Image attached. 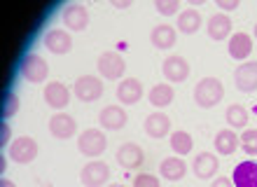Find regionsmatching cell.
<instances>
[{"label": "cell", "instance_id": "5", "mask_svg": "<svg viewBox=\"0 0 257 187\" xmlns=\"http://www.w3.org/2000/svg\"><path fill=\"white\" fill-rule=\"evenodd\" d=\"M10 157L17 164H31L38 157V143L31 136H19L10 143Z\"/></svg>", "mask_w": 257, "mask_h": 187}, {"label": "cell", "instance_id": "26", "mask_svg": "<svg viewBox=\"0 0 257 187\" xmlns=\"http://www.w3.org/2000/svg\"><path fill=\"white\" fill-rule=\"evenodd\" d=\"M173 87H169V84H155V87L150 89V94H148V99H150V103L155 108H166L173 101Z\"/></svg>", "mask_w": 257, "mask_h": 187}, {"label": "cell", "instance_id": "9", "mask_svg": "<svg viewBox=\"0 0 257 187\" xmlns=\"http://www.w3.org/2000/svg\"><path fill=\"white\" fill-rule=\"evenodd\" d=\"M49 131H52V136L54 138H70V136H75V131H77V122H75L73 115L68 113H56L52 115V120H49Z\"/></svg>", "mask_w": 257, "mask_h": 187}, {"label": "cell", "instance_id": "24", "mask_svg": "<svg viewBox=\"0 0 257 187\" xmlns=\"http://www.w3.org/2000/svg\"><path fill=\"white\" fill-rule=\"evenodd\" d=\"M215 150L222 157H229V154H234L236 152V147H238V136L231 131V129H220L215 134Z\"/></svg>", "mask_w": 257, "mask_h": 187}, {"label": "cell", "instance_id": "32", "mask_svg": "<svg viewBox=\"0 0 257 187\" xmlns=\"http://www.w3.org/2000/svg\"><path fill=\"white\" fill-rule=\"evenodd\" d=\"M134 187H159V178L152 173H138L134 178Z\"/></svg>", "mask_w": 257, "mask_h": 187}, {"label": "cell", "instance_id": "13", "mask_svg": "<svg viewBox=\"0 0 257 187\" xmlns=\"http://www.w3.org/2000/svg\"><path fill=\"white\" fill-rule=\"evenodd\" d=\"M126 110L119 106H108L103 108L101 115H98V122H101V127L105 131H119V129L126 127Z\"/></svg>", "mask_w": 257, "mask_h": 187}, {"label": "cell", "instance_id": "10", "mask_svg": "<svg viewBox=\"0 0 257 187\" xmlns=\"http://www.w3.org/2000/svg\"><path fill=\"white\" fill-rule=\"evenodd\" d=\"M162 70H164V77L171 82H185L190 77V63H187L183 56H178V54L166 56Z\"/></svg>", "mask_w": 257, "mask_h": 187}, {"label": "cell", "instance_id": "1", "mask_svg": "<svg viewBox=\"0 0 257 187\" xmlns=\"http://www.w3.org/2000/svg\"><path fill=\"white\" fill-rule=\"evenodd\" d=\"M222 96H224V87L217 77H203L194 87V101H196V106H201V108L217 106L222 101Z\"/></svg>", "mask_w": 257, "mask_h": 187}, {"label": "cell", "instance_id": "11", "mask_svg": "<svg viewBox=\"0 0 257 187\" xmlns=\"http://www.w3.org/2000/svg\"><path fill=\"white\" fill-rule=\"evenodd\" d=\"M231 182H234V187H257V161L245 159L238 166H234Z\"/></svg>", "mask_w": 257, "mask_h": 187}, {"label": "cell", "instance_id": "33", "mask_svg": "<svg viewBox=\"0 0 257 187\" xmlns=\"http://www.w3.org/2000/svg\"><path fill=\"white\" fill-rule=\"evenodd\" d=\"M241 5V0H217V7L222 10V12H231V10H236Z\"/></svg>", "mask_w": 257, "mask_h": 187}, {"label": "cell", "instance_id": "31", "mask_svg": "<svg viewBox=\"0 0 257 187\" xmlns=\"http://www.w3.org/2000/svg\"><path fill=\"white\" fill-rule=\"evenodd\" d=\"M17 110H19V99H17V94H7L5 103H3V117L10 120L12 115H17Z\"/></svg>", "mask_w": 257, "mask_h": 187}, {"label": "cell", "instance_id": "35", "mask_svg": "<svg viewBox=\"0 0 257 187\" xmlns=\"http://www.w3.org/2000/svg\"><path fill=\"white\" fill-rule=\"evenodd\" d=\"M210 187H234V182H231V178H224V175H220L217 180H213V185Z\"/></svg>", "mask_w": 257, "mask_h": 187}, {"label": "cell", "instance_id": "3", "mask_svg": "<svg viewBox=\"0 0 257 187\" xmlns=\"http://www.w3.org/2000/svg\"><path fill=\"white\" fill-rule=\"evenodd\" d=\"M73 91L82 103H94V101H98L103 96V82L96 75H82V77L75 80Z\"/></svg>", "mask_w": 257, "mask_h": 187}, {"label": "cell", "instance_id": "12", "mask_svg": "<svg viewBox=\"0 0 257 187\" xmlns=\"http://www.w3.org/2000/svg\"><path fill=\"white\" fill-rule=\"evenodd\" d=\"M42 96H45V103L49 108L63 110L68 106V101H70V89L63 82H49L47 87H45V91H42Z\"/></svg>", "mask_w": 257, "mask_h": 187}, {"label": "cell", "instance_id": "14", "mask_svg": "<svg viewBox=\"0 0 257 187\" xmlns=\"http://www.w3.org/2000/svg\"><path fill=\"white\" fill-rule=\"evenodd\" d=\"M143 161H145V154H143V150L136 143H124V145H119V150H117V164L122 168H141Z\"/></svg>", "mask_w": 257, "mask_h": 187}, {"label": "cell", "instance_id": "15", "mask_svg": "<svg viewBox=\"0 0 257 187\" xmlns=\"http://www.w3.org/2000/svg\"><path fill=\"white\" fill-rule=\"evenodd\" d=\"M63 24L70 31H84L89 26V10L84 5H68L63 10Z\"/></svg>", "mask_w": 257, "mask_h": 187}, {"label": "cell", "instance_id": "20", "mask_svg": "<svg viewBox=\"0 0 257 187\" xmlns=\"http://www.w3.org/2000/svg\"><path fill=\"white\" fill-rule=\"evenodd\" d=\"M171 131V120L166 113H152L145 120V134L150 138H164Z\"/></svg>", "mask_w": 257, "mask_h": 187}, {"label": "cell", "instance_id": "2", "mask_svg": "<svg viewBox=\"0 0 257 187\" xmlns=\"http://www.w3.org/2000/svg\"><path fill=\"white\" fill-rule=\"evenodd\" d=\"M108 147V138L103 131L98 129H87L82 131L80 138H77V150H80L84 157H101Z\"/></svg>", "mask_w": 257, "mask_h": 187}, {"label": "cell", "instance_id": "17", "mask_svg": "<svg viewBox=\"0 0 257 187\" xmlns=\"http://www.w3.org/2000/svg\"><path fill=\"white\" fill-rule=\"evenodd\" d=\"M141 96H143L141 80L126 77V80L119 82V87H117V99H119V103H124V106H134V103L141 101Z\"/></svg>", "mask_w": 257, "mask_h": 187}, {"label": "cell", "instance_id": "29", "mask_svg": "<svg viewBox=\"0 0 257 187\" xmlns=\"http://www.w3.org/2000/svg\"><path fill=\"white\" fill-rule=\"evenodd\" d=\"M241 147H243L245 154L257 157V129H248L241 134Z\"/></svg>", "mask_w": 257, "mask_h": 187}, {"label": "cell", "instance_id": "34", "mask_svg": "<svg viewBox=\"0 0 257 187\" xmlns=\"http://www.w3.org/2000/svg\"><path fill=\"white\" fill-rule=\"evenodd\" d=\"M10 138H12V129H10V122H3V145H7L10 143Z\"/></svg>", "mask_w": 257, "mask_h": 187}, {"label": "cell", "instance_id": "36", "mask_svg": "<svg viewBox=\"0 0 257 187\" xmlns=\"http://www.w3.org/2000/svg\"><path fill=\"white\" fill-rule=\"evenodd\" d=\"M112 5L115 7H131V0H115Z\"/></svg>", "mask_w": 257, "mask_h": 187}, {"label": "cell", "instance_id": "38", "mask_svg": "<svg viewBox=\"0 0 257 187\" xmlns=\"http://www.w3.org/2000/svg\"><path fill=\"white\" fill-rule=\"evenodd\" d=\"M108 187H126V185H122V182H112V185H108Z\"/></svg>", "mask_w": 257, "mask_h": 187}, {"label": "cell", "instance_id": "8", "mask_svg": "<svg viewBox=\"0 0 257 187\" xmlns=\"http://www.w3.org/2000/svg\"><path fill=\"white\" fill-rule=\"evenodd\" d=\"M234 82L236 89L243 94L257 91V61H248L243 66H238V70L234 73Z\"/></svg>", "mask_w": 257, "mask_h": 187}, {"label": "cell", "instance_id": "25", "mask_svg": "<svg viewBox=\"0 0 257 187\" xmlns=\"http://www.w3.org/2000/svg\"><path fill=\"white\" fill-rule=\"evenodd\" d=\"M176 28L185 35H194L201 28V14L196 12V10H183V14L176 21Z\"/></svg>", "mask_w": 257, "mask_h": 187}, {"label": "cell", "instance_id": "16", "mask_svg": "<svg viewBox=\"0 0 257 187\" xmlns=\"http://www.w3.org/2000/svg\"><path fill=\"white\" fill-rule=\"evenodd\" d=\"M45 47H47L52 54H68L73 49V38H70V33L61 31V28H52V31L45 35Z\"/></svg>", "mask_w": 257, "mask_h": 187}, {"label": "cell", "instance_id": "21", "mask_svg": "<svg viewBox=\"0 0 257 187\" xmlns=\"http://www.w3.org/2000/svg\"><path fill=\"white\" fill-rule=\"evenodd\" d=\"M150 40L157 49H171V47L176 45V28L169 26V24H159V26L152 28V33H150Z\"/></svg>", "mask_w": 257, "mask_h": 187}, {"label": "cell", "instance_id": "7", "mask_svg": "<svg viewBox=\"0 0 257 187\" xmlns=\"http://www.w3.org/2000/svg\"><path fill=\"white\" fill-rule=\"evenodd\" d=\"M124 70H126V61H124L122 54H117V52L101 54V59H98V73H101L103 77L117 80V77L124 75Z\"/></svg>", "mask_w": 257, "mask_h": 187}, {"label": "cell", "instance_id": "27", "mask_svg": "<svg viewBox=\"0 0 257 187\" xmlns=\"http://www.w3.org/2000/svg\"><path fill=\"white\" fill-rule=\"evenodd\" d=\"M192 145H194V140L187 131H173L171 134V150L176 154H187L192 152Z\"/></svg>", "mask_w": 257, "mask_h": 187}, {"label": "cell", "instance_id": "6", "mask_svg": "<svg viewBox=\"0 0 257 187\" xmlns=\"http://www.w3.org/2000/svg\"><path fill=\"white\" fill-rule=\"evenodd\" d=\"M110 178V166L103 161H89L87 166L82 168L80 180L84 187H103Z\"/></svg>", "mask_w": 257, "mask_h": 187}, {"label": "cell", "instance_id": "28", "mask_svg": "<svg viewBox=\"0 0 257 187\" xmlns=\"http://www.w3.org/2000/svg\"><path fill=\"white\" fill-rule=\"evenodd\" d=\"M227 122H229V127L234 129H243L248 124V110L243 106H229L227 108Z\"/></svg>", "mask_w": 257, "mask_h": 187}, {"label": "cell", "instance_id": "4", "mask_svg": "<svg viewBox=\"0 0 257 187\" xmlns=\"http://www.w3.org/2000/svg\"><path fill=\"white\" fill-rule=\"evenodd\" d=\"M21 75H24L28 82L40 84V82L47 80V75H49L47 61L42 59V56H38V54H28V56H24V61H21Z\"/></svg>", "mask_w": 257, "mask_h": 187}, {"label": "cell", "instance_id": "37", "mask_svg": "<svg viewBox=\"0 0 257 187\" xmlns=\"http://www.w3.org/2000/svg\"><path fill=\"white\" fill-rule=\"evenodd\" d=\"M0 187H17V182L10 180V178H3V182H0Z\"/></svg>", "mask_w": 257, "mask_h": 187}, {"label": "cell", "instance_id": "39", "mask_svg": "<svg viewBox=\"0 0 257 187\" xmlns=\"http://www.w3.org/2000/svg\"><path fill=\"white\" fill-rule=\"evenodd\" d=\"M255 38H257V24H255Z\"/></svg>", "mask_w": 257, "mask_h": 187}, {"label": "cell", "instance_id": "22", "mask_svg": "<svg viewBox=\"0 0 257 187\" xmlns=\"http://www.w3.org/2000/svg\"><path fill=\"white\" fill-rule=\"evenodd\" d=\"M229 56L231 59H236V61H241V59H245V56H250V52H252V38L248 33H234L229 38Z\"/></svg>", "mask_w": 257, "mask_h": 187}, {"label": "cell", "instance_id": "23", "mask_svg": "<svg viewBox=\"0 0 257 187\" xmlns=\"http://www.w3.org/2000/svg\"><path fill=\"white\" fill-rule=\"evenodd\" d=\"M159 171H162L164 180L176 182V180H180V178H185V173H187V164H185L180 157H166V159L159 164Z\"/></svg>", "mask_w": 257, "mask_h": 187}, {"label": "cell", "instance_id": "18", "mask_svg": "<svg viewBox=\"0 0 257 187\" xmlns=\"http://www.w3.org/2000/svg\"><path fill=\"white\" fill-rule=\"evenodd\" d=\"M208 38L210 40H224L231 33V19L224 12H217L208 19Z\"/></svg>", "mask_w": 257, "mask_h": 187}, {"label": "cell", "instance_id": "30", "mask_svg": "<svg viewBox=\"0 0 257 187\" xmlns=\"http://www.w3.org/2000/svg\"><path fill=\"white\" fill-rule=\"evenodd\" d=\"M155 7H157V12L164 14V17H173L180 10V3L178 0H157Z\"/></svg>", "mask_w": 257, "mask_h": 187}, {"label": "cell", "instance_id": "19", "mask_svg": "<svg viewBox=\"0 0 257 187\" xmlns=\"http://www.w3.org/2000/svg\"><path fill=\"white\" fill-rule=\"evenodd\" d=\"M192 171H194V175L199 180H208L217 171V157L210 152H201L194 159V164H192Z\"/></svg>", "mask_w": 257, "mask_h": 187}]
</instances>
